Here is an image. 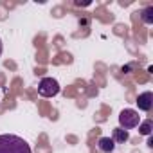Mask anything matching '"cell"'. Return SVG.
<instances>
[{
	"label": "cell",
	"mask_w": 153,
	"mask_h": 153,
	"mask_svg": "<svg viewBox=\"0 0 153 153\" xmlns=\"http://www.w3.org/2000/svg\"><path fill=\"white\" fill-rule=\"evenodd\" d=\"M128 139H130V133L126 130H123V128H115L114 133H112V140L114 142H126Z\"/></svg>",
	"instance_id": "obj_6"
},
{
	"label": "cell",
	"mask_w": 153,
	"mask_h": 153,
	"mask_svg": "<svg viewBox=\"0 0 153 153\" xmlns=\"http://www.w3.org/2000/svg\"><path fill=\"white\" fill-rule=\"evenodd\" d=\"M59 92V83L54 78H43L38 83V94L42 97H54Z\"/></svg>",
	"instance_id": "obj_3"
},
{
	"label": "cell",
	"mask_w": 153,
	"mask_h": 153,
	"mask_svg": "<svg viewBox=\"0 0 153 153\" xmlns=\"http://www.w3.org/2000/svg\"><path fill=\"white\" fill-rule=\"evenodd\" d=\"M2 51H4V45H2V40H0V56H2Z\"/></svg>",
	"instance_id": "obj_9"
},
{
	"label": "cell",
	"mask_w": 153,
	"mask_h": 153,
	"mask_svg": "<svg viewBox=\"0 0 153 153\" xmlns=\"http://www.w3.org/2000/svg\"><path fill=\"white\" fill-rule=\"evenodd\" d=\"M97 148L101 153H112L115 149V142L112 140V137H101L97 140Z\"/></svg>",
	"instance_id": "obj_5"
},
{
	"label": "cell",
	"mask_w": 153,
	"mask_h": 153,
	"mask_svg": "<svg viewBox=\"0 0 153 153\" xmlns=\"http://www.w3.org/2000/svg\"><path fill=\"white\" fill-rule=\"evenodd\" d=\"M140 18H142L144 24H153V7H146L140 13Z\"/></svg>",
	"instance_id": "obj_7"
},
{
	"label": "cell",
	"mask_w": 153,
	"mask_h": 153,
	"mask_svg": "<svg viewBox=\"0 0 153 153\" xmlns=\"http://www.w3.org/2000/svg\"><path fill=\"white\" fill-rule=\"evenodd\" d=\"M119 128H123V130H131V128H135V126H139L140 124V115H139V112L137 110H131V108H126V110H123L121 114H119Z\"/></svg>",
	"instance_id": "obj_2"
},
{
	"label": "cell",
	"mask_w": 153,
	"mask_h": 153,
	"mask_svg": "<svg viewBox=\"0 0 153 153\" xmlns=\"http://www.w3.org/2000/svg\"><path fill=\"white\" fill-rule=\"evenodd\" d=\"M137 106H139V110H142V112H149L151 110V106H153V92H142L139 97H137Z\"/></svg>",
	"instance_id": "obj_4"
},
{
	"label": "cell",
	"mask_w": 153,
	"mask_h": 153,
	"mask_svg": "<svg viewBox=\"0 0 153 153\" xmlns=\"http://www.w3.org/2000/svg\"><path fill=\"white\" fill-rule=\"evenodd\" d=\"M151 126H153V124H151V121H144V123L140 124L139 131H140L142 135H149V133H151Z\"/></svg>",
	"instance_id": "obj_8"
},
{
	"label": "cell",
	"mask_w": 153,
	"mask_h": 153,
	"mask_svg": "<svg viewBox=\"0 0 153 153\" xmlns=\"http://www.w3.org/2000/svg\"><path fill=\"white\" fill-rule=\"evenodd\" d=\"M0 153H31V146L18 135H0Z\"/></svg>",
	"instance_id": "obj_1"
}]
</instances>
